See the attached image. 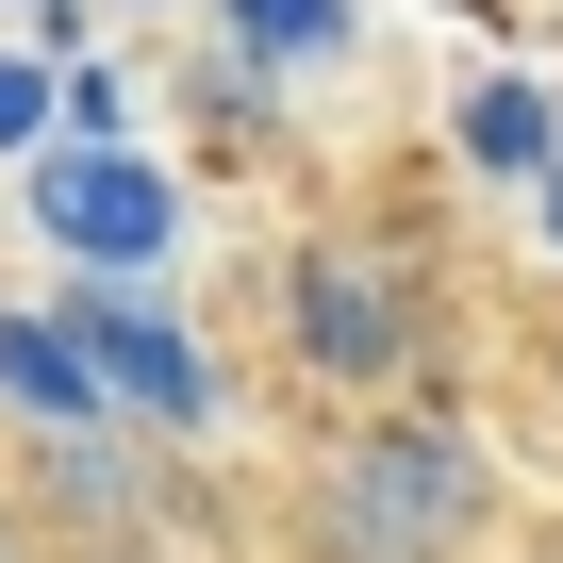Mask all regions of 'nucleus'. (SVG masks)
Returning a JSON list of instances; mask_svg holds the SVG:
<instances>
[{
	"mask_svg": "<svg viewBox=\"0 0 563 563\" xmlns=\"http://www.w3.org/2000/svg\"><path fill=\"white\" fill-rule=\"evenodd\" d=\"M282 332H299V365H316V382H365V398L431 349L415 265H398V249H365V232H316L299 265H282Z\"/></svg>",
	"mask_w": 563,
	"mask_h": 563,
	"instance_id": "nucleus-2",
	"label": "nucleus"
},
{
	"mask_svg": "<svg viewBox=\"0 0 563 563\" xmlns=\"http://www.w3.org/2000/svg\"><path fill=\"white\" fill-rule=\"evenodd\" d=\"M481 514H497V481H481V448H464L448 415H365V448L316 464L299 547H316V563H464Z\"/></svg>",
	"mask_w": 563,
	"mask_h": 563,
	"instance_id": "nucleus-1",
	"label": "nucleus"
},
{
	"mask_svg": "<svg viewBox=\"0 0 563 563\" xmlns=\"http://www.w3.org/2000/svg\"><path fill=\"white\" fill-rule=\"evenodd\" d=\"M464 166H547V100L530 84H481L464 100Z\"/></svg>",
	"mask_w": 563,
	"mask_h": 563,
	"instance_id": "nucleus-6",
	"label": "nucleus"
},
{
	"mask_svg": "<svg viewBox=\"0 0 563 563\" xmlns=\"http://www.w3.org/2000/svg\"><path fill=\"white\" fill-rule=\"evenodd\" d=\"M0 563H34V530H18V514H0Z\"/></svg>",
	"mask_w": 563,
	"mask_h": 563,
	"instance_id": "nucleus-9",
	"label": "nucleus"
},
{
	"mask_svg": "<svg viewBox=\"0 0 563 563\" xmlns=\"http://www.w3.org/2000/svg\"><path fill=\"white\" fill-rule=\"evenodd\" d=\"M51 349L84 365V398H133V415H199L216 382H199V349L150 316V299H67L51 316Z\"/></svg>",
	"mask_w": 563,
	"mask_h": 563,
	"instance_id": "nucleus-3",
	"label": "nucleus"
},
{
	"mask_svg": "<svg viewBox=\"0 0 563 563\" xmlns=\"http://www.w3.org/2000/svg\"><path fill=\"white\" fill-rule=\"evenodd\" d=\"M232 18H249L265 51H332V34H349V0H232Z\"/></svg>",
	"mask_w": 563,
	"mask_h": 563,
	"instance_id": "nucleus-7",
	"label": "nucleus"
},
{
	"mask_svg": "<svg viewBox=\"0 0 563 563\" xmlns=\"http://www.w3.org/2000/svg\"><path fill=\"white\" fill-rule=\"evenodd\" d=\"M34 216H51L67 249H100V265H150V249H166V183L117 166V150H67V166L34 183Z\"/></svg>",
	"mask_w": 563,
	"mask_h": 563,
	"instance_id": "nucleus-4",
	"label": "nucleus"
},
{
	"mask_svg": "<svg viewBox=\"0 0 563 563\" xmlns=\"http://www.w3.org/2000/svg\"><path fill=\"white\" fill-rule=\"evenodd\" d=\"M0 133H34V67H0Z\"/></svg>",
	"mask_w": 563,
	"mask_h": 563,
	"instance_id": "nucleus-8",
	"label": "nucleus"
},
{
	"mask_svg": "<svg viewBox=\"0 0 563 563\" xmlns=\"http://www.w3.org/2000/svg\"><path fill=\"white\" fill-rule=\"evenodd\" d=\"M547 232H563V166H547Z\"/></svg>",
	"mask_w": 563,
	"mask_h": 563,
	"instance_id": "nucleus-10",
	"label": "nucleus"
},
{
	"mask_svg": "<svg viewBox=\"0 0 563 563\" xmlns=\"http://www.w3.org/2000/svg\"><path fill=\"white\" fill-rule=\"evenodd\" d=\"M34 497H51L67 530L133 547V514H150V464H133V431H117V415H100V431H34Z\"/></svg>",
	"mask_w": 563,
	"mask_h": 563,
	"instance_id": "nucleus-5",
	"label": "nucleus"
}]
</instances>
